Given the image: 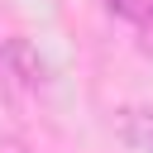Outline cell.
I'll return each instance as SVG.
<instances>
[{
	"instance_id": "cell-3",
	"label": "cell",
	"mask_w": 153,
	"mask_h": 153,
	"mask_svg": "<svg viewBox=\"0 0 153 153\" xmlns=\"http://www.w3.org/2000/svg\"><path fill=\"white\" fill-rule=\"evenodd\" d=\"M115 5H129V0H115Z\"/></svg>"
},
{
	"instance_id": "cell-1",
	"label": "cell",
	"mask_w": 153,
	"mask_h": 153,
	"mask_svg": "<svg viewBox=\"0 0 153 153\" xmlns=\"http://www.w3.org/2000/svg\"><path fill=\"white\" fill-rule=\"evenodd\" d=\"M0 76H5L10 86H19V91H38L48 72H43V57L33 53L29 38L5 33V38H0Z\"/></svg>"
},
{
	"instance_id": "cell-2",
	"label": "cell",
	"mask_w": 153,
	"mask_h": 153,
	"mask_svg": "<svg viewBox=\"0 0 153 153\" xmlns=\"http://www.w3.org/2000/svg\"><path fill=\"white\" fill-rule=\"evenodd\" d=\"M115 139L134 153H153V100H139V105H124L115 115Z\"/></svg>"
}]
</instances>
